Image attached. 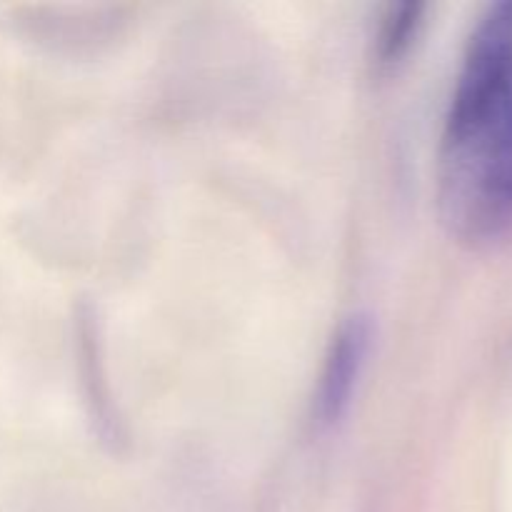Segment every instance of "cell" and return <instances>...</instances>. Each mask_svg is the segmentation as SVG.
Listing matches in <instances>:
<instances>
[{
    "mask_svg": "<svg viewBox=\"0 0 512 512\" xmlns=\"http://www.w3.org/2000/svg\"><path fill=\"white\" fill-rule=\"evenodd\" d=\"M445 225L468 243L512 235V0L470 33L438 158Z\"/></svg>",
    "mask_w": 512,
    "mask_h": 512,
    "instance_id": "cell-1",
    "label": "cell"
},
{
    "mask_svg": "<svg viewBox=\"0 0 512 512\" xmlns=\"http://www.w3.org/2000/svg\"><path fill=\"white\" fill-rule=\"evenodd\" d=\"M373 348V318L355 313L340 323L330 340L315 393V423L323 430L335 428L348 415L355 388Z\"/></svg>",
    "mask_w": 512,
    "mask_h": 512,
    "instance_id": "cell-2",
    "label": "cell"
},
{
    "mask_svg": "<svg viewBox=\"0 0 512 512\" xmlns=\"http://www.w3.org/2000/svg\"><path fill=\"white\" fill-rule=\"evenodd\" d=\"M425 8L418 3L390 5L383 15V25L378 33V58L380 63H395L408 53L423 25Z\"/></svg>",
    "mask_w": 512,
    "mask_h": 512,
    "instance_id": "cell-3",
    "label": "cell"
}]
</instances>
